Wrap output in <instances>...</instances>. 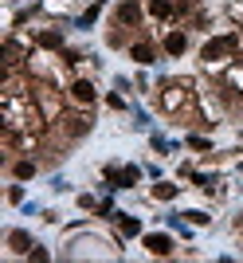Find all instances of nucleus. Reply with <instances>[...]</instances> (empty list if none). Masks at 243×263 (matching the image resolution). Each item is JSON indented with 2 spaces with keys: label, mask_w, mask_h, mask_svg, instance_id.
<instances>
[{
  "label": "nucleus",
  "mask_w": 243,
  "mask_h": 263,
  "mask_svg": "<svg viewBox=\"0 0 243 263\" xmlns=\"http://www.w3.org/2000/svg\"><path fill=\"white\" fill-rule=\"evenodd\" d=\"M130 55L137 59V63H153V44H145V40H141V44L130 47Z\"/></svg>",
  "instance_id": "nucleus-8"
},
{
  "label": "nucleus",
  "mask_w": 243,
  "mask_h": 263,
  "mask_svg": "<svg viewBox=\"0 0 243 263\" xmlns=\"http://www.w3.org/2000/svg\"><path fill=\"white\" fill-rule=\"evenodd\" d=\"M8 240H12V243H16V248H28V236H24V232H12Z\"/></svg>",
  "instance_id": "nucleus-14"
},
{
  "label": "nucleus",
  "mask_w": 243,
  "mask_h": 263,
  "mask_svg": "<svg viewBox=\"0 0 243 263\" xmlns=\"http://www.w3.org/2000/svg\"><path fill=\"white\" fill-rule=\"evenodd\" d=\"M232 16H235V24H239V32H243V4H235V8H232Z\"/></svg>",
  "instance_id": "nucleus-15"
},
{
  "label": "nucleus",
  "mask_w": 243,
  "mask_h": 263,
  "mask_svg": "<svg viewBox=\"0 0 243 263\" xmlns=\"http://www.w3.org/2000/svg\"><path fill=\"white\" fill-rule=\"evenodd\" d=\"M16 181H28V177H35V161H16Z\"/></svg>",
  "instance_id": "nucleus-11"
},
{
  "label": "nucleus",
  "mask_w": 243,
  "mask_h": 263,
  "mask_svg": "<svg viewBox=\"0 0 243 263\" xmlns=\"http://www.w3.org/2000/svg\"><path fill=\"white\" fill-rule=\"evenodd\" d=\"M121 232H126V236H137V232H141V224H137V220H130V216H121Z\"/></svg>",
  "instance_id": "nucleus-13"
},
{
  "label": "nucleus",
  "mask_w": 243,
  "mask_h": 263,
  "mask_svg": "<svg viewBox=\"0 0 243 263\" xmlns=\"http://www.w3.org/2000/svg\"><path fill=\"white\" fill-rule=\"evenodd\" d=\"M239 232H243V220H239Z\"/></svg>",
  "instance_id": "nucleus-16"
},
{
  "label": "nucleus",
  "mask_w": 243,
  "mask_h": 263,
  "mask_svg": "<svg viewBox=\"0 0 243 263\" xmlns=\"http://www.w3.org/2000/svg\"><path fill=\"white\" fill-rule=\"evenodd\" d=\"M145 248L153 255H169L173 252V240H169V236H145Z\"/></svg>",
  "instance_id": "nucleus-7"
},
{
  "label": "nucleus",
  "mask_w": 243,
  "mask_h": 263,
  "mask_svg": "<svg viewBox=\"0 0 243 263\" xmlns=\"http://www.w3.org/2000/svg\"><path fill=\"white\" fill-rule=\"evenodd\" d=\"M149 12H153L157 20H169L173 16V0H149Z\"/></svg>",
  "instance_id": "nucleus-9"
},
{
  "label": "nucleus",
  "mask_w": 243,
  "mask_h": 263,
  "mask_svg": "<svg viewBox=\"0 0 243 263\" xmlns=\"http://www.w3.org/2000/svg\"><path fill=\"white\" fill-rule=\"evenodd\" d=\"M239 47H243L239 35H216V40H208V44H204L200 59H204L208 67H216V63H224V59H228L232 51H239Z\"/></svg>",
  "instance_id": "nucleus-1"
},
{
  "label": "nucleus",
  "mask_w": 243,
  "mask_h": 263,
  "mask_svg": "<svg viewBox=\"0 0 243 263\" xmlns=\"http://www.w3.org/2000/svg\"><path fill=\"white\" fill-rule=\"evenodd\" d=\"M71 99H75L78 106H90V102H94V87H90L87 79H78L75 87H71Z\"/></svg>",
  "instance_id": "nucleus-6"
},
{
  "label": "nucleus",
  "mask_w": 243,
  "mask_h": 263,
  "mask_svg": "<svg viewBox=\"0 0 243 263\" xmlns=\"http://www.w3.org/2000/svg\"><path fill=\"white\" fill-rule=\"evenodd\" d=\"M118 20H121V24H141V4H137V0L118 4Z\"/></svg>",
  "instance_id": "nucleus-5"
},
{
  "label": "nucleus",
  "mask_w": 243,
  "mask_h": 263,
  "mask_svg": "<svg viewBox=\"0 0 243 263\" xmlns=\"http://www.w3.org/2000/svg\"><path fill=\"white\" fill-rule=\"evenodd\" d=\"M39 47H51V51H63V35H59V32H39Z\"/></svg>",
  "instance_id": "nucleus-10"
},
{
  "label": "nucleus",
  "mask_w": 243,
  "mask_h": 263,
  "mask_svg": "<svg viewBox=\"0 0 243 263\" xmlns=\"http://www.w3.org/2000/svg\"><path fill=\"white\" fill-rule=\"evenodd\" d=\"M192 99V90H188V83H161V110H180L185 102Z\"/></svg>",
  "instance_id": "nucleus-2"
},
{
  "label": "nucleus",
  "mask_w": 243,
  "mask_h": 263,
  "mask_svg": "<svg viewBox=\"0 0 243 263\" xmlns=\"http://www.w3.org/2000/svg\"><path fill=\"white\" fill-rule=\"evenodd\" d=\"M165 51H169V55H185V51H188V35L180 32V28L165 35Z\"/></svg>",
  "instance_id": "nucleus-4"
},
{
  "label": "nucleus",
  "mask_w": 243,
  "mask_h": 263,
  "mask_svg": "<svg viewBox=\"0 0 243 263\" xmlns=\"http://www.w3.org/2000/svg\"><path fill=\"white\" fill-rule=\"evenodd\" d=\"M153 197L157 200H173V197H177V189H173V185H153Z\"/></svg>",
  "instance_id": "nucleus-12"
},
{
  "label": "nucleus",
  "mask_w": 243,
  "mask_h": 263,
  "mask_svg": "<svg viewBox=\"0 0 243 263\" xmlns=\"http://www.w3.org/2000/svg\"><path fill=\"white\" fill-rule=\"evenodd\" d=\"M59 122H63L59 130H63L67 138H83V134L90 130V118H87V114H63Z\"/></svg>",
  "instance_id": "nucleus-3"
}]
</instances>
